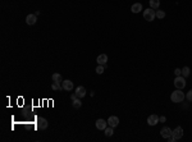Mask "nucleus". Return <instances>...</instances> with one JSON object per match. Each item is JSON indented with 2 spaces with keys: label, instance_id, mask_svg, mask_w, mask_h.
<instances>
[{
  "label": "nucleus",
  "instance_id": "obj_1",
  "mask_svg": "<svg viewBox=\"0 0 192 142\" xmlns=\"http://www.w3.org/2000/svg\"><path fill=\"white\" fill-rule=\"evenodd\" d=\"M184 97H186V95H184L182 90H179V88H177L175 91L172 92V95H170V100L172 102H175V104H179V102H183Z\"/></svg>",
  "mask_w": 192,
  "mask_h": 142
},
{
  "label": "nucleus",
  "instance_id": "obj_2",
  "mask_svg": "<svg viewBox=\"0 0 192 142\" xmlns=\"http://www.w3.org/2000/svg\"><path fill=\"white\" fill-rule=\"evenodd\" d=\"M143 18H145V21H147V22H152V21L156 18V13H155V10H154L152 8L145 9V10H143Z\"/></svg>",
  "mask_w": 192,
  "mask_h": 142
},
{
  "label": "nucleus",
  "instance_id": "obj_3",
  "mask_svg": "<svg viewBox=\"0 0 192 142\" xmlns=\"http://www.w3.org/2000/svg\"><path fill=\"white\" fill-rule=\"evenodd\" d=\"M174 86H175V88L183 90L184 87H186V78H184L183 75H178V77H175Z\"/></svg>",
  "mask_w": 192,
  "mask_h": 142
},
{
  "label": "nucleus",
  "instance_id": "obj_4",
  "mask_svg": "<svg viewBox=\"0 0 192 142\" xmlns=\"http://www.w3.org/2000/svg\"><path fill=\"white\" fill-rule=\"evenodd\" d=\"M172 136L174 137L175 140H181L182 136H183V128H182V127H177V128H174V129L172 131Z\"/></svg>",
  "mask_w": 192,
  "mask_h": 142
},
{
  "label": "nucleus",
  "instance_id": "obj_5",
  "mask_svg": "<svg viewBox=\"0 0 192 142\" xmlns=\"http://www.w3.org/2000/svg\"><path fill=\"white\" fill-rule=\"evenodd\" d=\"M62 86H63V90H64V91H68V92L72 91L73 87H74V86H73V82H72L71 79H64V81L62 82Z\"/></svg>",
  "mask_w": 192,
  "mask_h": 142
},
{
  "label": "nucleus",
  "instance_id": "obj_6",
  "mask_svg": "<svg viewBox=\"0 0 192 142\" xmlns=\"http://www.w3.org/2000/svg\"><path fill=\"white\" fill-rule=\"evenodd\" d=\"M48 125H49V123H48V120L45 118H41V117L37 118V128L39 129H46Z\"/></svg>",
  "mask_w": 192,
  "mask_h": 142
},
{
  "label": "nucleus",
  "instance_id": "obj_7",
  "mask_svg": "<svg viewBox=\"0 0 192 142\" xmlns=\"http://www.w3.org/2000/svg\"><path fill=\"white\" fill-rule=\"evenodd\" d=\"M106 127H108V120H104V119H101V118L96 120V128H97V129L104 131Z\"/></svg>",
  "mask_w": 192,
  "mask_h": 142
},
{
  "label": "nucleus",
  "instance_id": "obj_8",
  "mask_svg": "<svg viewBox=\"0 0 192 142\" xmlns=\"http://www.w3.org/2000/svg\"><path fill=\"white\" fill-rule=\"evenodd\" d=\"M36 22H37V16L36 14H28L26 17V23L28 26H34Z\"/></svg>",
  "mask_w": 192,
  "mask_h": 142
},
{
  "label": "nucleus",
  "instance_id": "obj_9",
  "mask_svg": "<svg viewBox=\"0 0 192 142\" xmlns=\"http://www.w3.org/2000/svg\"><path fill=\"white\" fill-rule=\"evenodd\" d=\"M159 123V117L156 115V114H151L150 117L147 118V124L149 125H156Z\"/></svg>",
  "mask_w": 192,
  "mask_h": 142
},
{
  "label": "nucleus",
  "instance_id": "obj_10",
  "mask_svg": "<svg viewBox=\"0 0 192 142\" xmlns=\"http://www.w3.org/2000/svg\"><path fill=\"white\" fill-rule=\"evenodd\" d=\"M118 124H119V118L115 117V115H111V117H109V119H108V125L113 127V128H115Z\"/></svg>",
  "mask_w": 192,
  "mask_h": 142
},
{
  "label": "nucleus",
  "instance_id": "obj_11",
  "mask_svg": "<svg viewBox=\"0 0 192 142\" xmlns=\"http://www.w3.org/2000/svg\"><path fill=\"white\" fill-rule=\"evenodd\" d=\"M76 95H77V97H79V99H82L86 96V88H85L83 86H78L77 88H76Z\"/></svg>",
  "mask_w": 192,
  "mask_h": 142
},
{
  "label": "nucleus",
  "instance_id": "obj_12",
  "mask_svg": "<svg viewBox=\"0 0 192 142\" xmlns=\"http://www.w3.org/2000/svg\"><path fill=\"white\" fill-rule=\"evenodd\" d=\"M96 61H97V64L106 65V61H108V55H106V54H100V55L96 58Z\"/></svg>",
  "mask_w": 192,
  "mask_h": 142
},
{
  "label": "nucleus",
  "instance_id": "obj_13",
  "mask_svg": "<svg viewBox=\"0 0 192 142\" xmlns=\"http://www.w3.org/2000/svg\"><path fill=\"white\" fill-rule=\"evenodd\" d=\"M160 134H161L163 138H168L169 136H172V129H170L169 127H164V128L160 131Z\"/></svg>",
  "mask_w": 192,
  "mask_h": 142
},
{
  "label": "nucleus",
  "instance_id": "obj_14",
  "mask_svg": "<svg viewBox=\"0 0 192 142\" xmlns=\"http://www.w3.org/2000/svg\"><path fill=\"white\" fill-rule=\"evenodd\" d=\"M142 10V4L141 3H134L133 5L131 7V12L134 13V14H137V13H140Z\"/></svg>",
  "mask_w": 192,
  "mask_h": 142
},
{
  "label": "nucleus",
  "instance_id": "obj_15",
  "mask_svg": "<svg viewBox=\"0 0 192 142\" xmlns=\"http://www.w3.org/2000/svg\"><path fill=\"white\" fill-rule=\"evenodd\" d=\"M51 90H53V91H60V90H63V86H62V83H58V82H54V81H53V83H51Z\"/></svg>",
  "mask_w": 192,
  "mask_h": 142
},
{
  "label": "nucleus",
  "instance_id": "obj_16",
  "mask_svg": "<svg viewBox=\"0 0 192 142\" xmlns=\"http://www.w3.org/2000/svg\"><path fill=\"white\" fill-rule=\"evenodd\" d=\"M104 132H105V136H106V137H111V136L114 134V128L110 127V125H108V127L104 129Z\"/></svg>",
  "mask_w": 192,
  "mask_h": 142
},
{
  "label": "nucleus",
  "instance_id": "obj_17",
  "mask_svg": "<svg viewBox=\"0 0 192 142\" xmlns=\"http://www.w3.org/2000/svg\"><path fill=\"white\" fill-rule=\"evenodd\" d=\"M149 4H150V8L158 9L160 7V0H149Z\"/></svg>",
  "mask_w": 192,
  "mask_h": 142
},
{
  "label": "nucleus",
  "instance_id": "obj_18",
  "mask_svg": "<svg viewBox=\"0 0 192 142\" xmlns=\"http://www.w3.org/2000/svg\"><path fill=\"white\" fill-rule=\"evenodd\" d=\"M51 78H53L54 82H58V83H62L63 82V78H62V75L59 74V73H54V74L51 75Z\"/></svg>",
  "mask_w": 192,
  "mask_h": 142
},
{
  "label": "nucleus",
  "instance_id": "obj_19",
  "mask_svg": "<svg viewBox=\"0 0 192 142\" xmlns=\"http://www.w3.org/2000/svg\"><path fill=\"white\" fill-rule=\"evenodd\" d=\"M72 105H73V108H74V109H79L81 106H82V102H81V99H79V97H77L76 100L72 101Z\"/></svg>",
  "mask_w": 192,
  "mask_h": 142
},
{
  "label": "nucleus",
  "instance_id": "obj_20",
  "mask_svg": "<svg viewBox=\"0 0 192 142\" xmlns=\"http://www.w3.org/2000/svg\"><path fill=\"white\" fill-rule=\"evenodd\" d=\"M190 74H191V69H190V68H188V67H183V68H182V75H183L184 78H187Z\"/></svg>",
  "mask_w": 192,
  "mask_h": 142
},
{
  "label": "nucleus",
  "instance_id": "obj_21",
  "mask_svg": "<svg viewBox=\"0 0 192 142\" xmlns=\"http://www.w3.org/2000/svg\"><path fill=\"white\" fill-rule=\"evenodd\" d=\"M105 68H106V65H101V64H99V65L96 67V69H95V72H96L97 74H102L104 70H105Z\"/></svg>",
  "mask_w": 192,
  "mask_h": 142
},
{
  "label": "nucleus",
  "instance_id": "obj_22",
  "mask_svg": "<svg viewBox=\"0 0 192 142\" xmlns=\"http://www.w3.org/2000/svg\"><path fill=\"white\" fill-rule=\"evenodd\" d=\"M155 13H156V18H159V19H163V18H165V12L164 10H155Z\"/></svg>",
  "mask_w": 192,
  "mask_h": 142
},
{
  "label": "nucleus",
  "instance_id": "obj_23",
  "mask_svg": "<svg viewBox=\"0 0 192 142\" xmlns=\"http://www.w3.org/2000/svg\"><path fill=\"white\" fill-rule=\"evenodd\" d=\"M186 97H187V100L190 101V102H192V90H190V91L187 92V95H186Z\"/></svg>",
  "mask_w": 192,
  "mask_h": 142
},
{
  "label": "nucleus",
  "instance_id": "obj_24",
  "mask_svg": "<svg viewBox=\"0 0 192 142\" xmlns=\"http://www.w3.org/2000/svg\"><path fill=\"white\" fill-rule=\"evenodd\" d=\"M174 74L178 77V75H182V69L181 68H175L174 69Z\"/></svg>",
  "mask_w": 192,
  "mask_h": 142
},
{
  "label": "nucleus",
  "instance_id": "obj_25",
  "mask_svg": "<svg viewBox=\"0 0 192 142\" xmlns=\"http://www.w3.org/2000/svg\"><path fill=\"white\" fill-rule=\"evenodd\" d=\"M159 122H161V123H164V122H167V117H164V115H161V117H159Z\"/></svg>",
  "mask_w": 192,
  "mask_h": 142
},
{
  "label": "nucleus",
  "instance_id": "obj_26",
  "mask_svg": "<svg viewBox=\"0 0 192 142\" xmlns=\"http://www.w3.org/2000/svg\"><path fill=\"white\" fill-rule=\"evenodd\" d=\"M167 140H168V142H174V141H177V140H175V138L173 137V136H169V137H168Z\"/></svg>",
  "mask_w": 192,
  "mask_h": 142
},
{
  "label": "nucleus",
  "instance_id": "obj_27",
  "mask_svg": "<svg viewBox=\"0 0 192 142\" xmlns=\"http://www.w3.org/2000/svg\"><path fill=\"white\" fill-rule=\"evenodd\" d=\"M76 99H77V95H76V92H74V93H72V95H71V100L73 101V100H76Z\"/></svg>",
  "mask_w": 192,
  "mask_h": 142
}]
</instances>
